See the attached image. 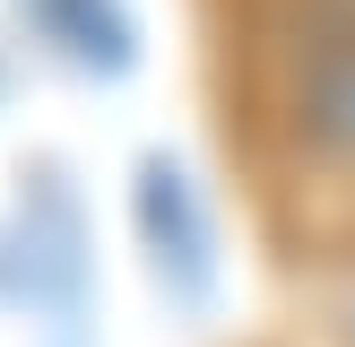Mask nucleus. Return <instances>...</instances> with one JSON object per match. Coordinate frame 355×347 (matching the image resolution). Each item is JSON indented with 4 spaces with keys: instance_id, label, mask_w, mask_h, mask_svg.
<instances>
[{
    "instance_id": "obj_1",
    "label": "nucleus",
    "mask_w": 355,
    "mask_h": 347,
    "mask_svg": "<svg viewBox=\"0 0 355 347\" xmlns=\"http://www.w3.org/2000/svg\"><path fill=\"white\" fill-rule=\"evenodd\" d=\"M312 121H321L338 148H355V52H338V61L321 69V87H312Z\"/></svg>"
}]
</instances>
